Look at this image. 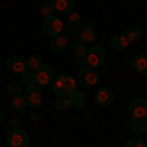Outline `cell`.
Returning a JSON list of instances; mask_svg holds the SVG:
<instances>
[{"label": "cell", "mask_w": 147, "mask_h": 147, "mask_svg": "<svg viewBox=\"0 0 147 147\" xmlns=\"http://www.w3.org/2000/svg\"><path fill=\"white\" fill-rule=\"evenodd\" d=\"M73 92H77V80L71 75H59L53 80V94L59 98H69Z\"/></svg>", "instance_id": "obj_1"}, {"label": "cell", "mask_w": 147, "mask_h": 147, "mask_svg": "<svg viewBox=\"0 0 147 147\" xmlns=\"http://www.w3.org/2000/svg\"><path fill=\"white\" fill-rule=\"evenodd\" d=\"M75 37H77V41L84 43V45L94 43V41H96V30H94L92 22L82 20V22L77 26V30H75Z\"/></svg>", "instance_id": "obj_2"}, {"label": "cell", "mask_w": 147, "mask_h": 147, "mask_svg": "<svg viewBox=\"0 0 147 147\" xmlns=\"http://www.w3.org/2000/svg\"><path fill=\"white\" fill-rule=\"evenodd\" d=\"M96 82H98V71L96 69L88 67V65L80 67L79 77H77V86H80V88H90Z\"/></svg>", "instance_id": "obj_3"}, {"label": "cell", "mask_w": 147, "mask_h": 147, "mask_svg": "<svg viewBox=\"0 0 147 147\" xmlns=\"http://www.w3.org/2000/svg\"><path fill=\"white\" fill-rule=\"evenodd\" d=\"M104 61H106V49L102 45H92L88 47V53L84 57V63L88 65V67H94L98 69L104 65Z\"/></svg>", "instance_id": "obj_4"}, {"label": "cell", "mask_w": 147, "mask_h": 147, "mask_svg": "<svg viewBox=\"0 0 147 147\" xmlns=\"http://www.w3.org/2000/svg\"><path fill=\"white\" fill-rule=\"evenodd\" d=\"M43 32H45L47 35H51V37H55V35H61L63 32H65V24H63V20L59 18V16H47V18H43Z\"/></svg>", "instance_id": "obj_5"}, {"label": "cell", "mask_w": 147, "mask_h": 147, "mask_svg": "<svg viewBox=\"0 0 147 147\" xmlns=\"http://www.w3.org/2000/svg\"><path fill=\"white\" fill-rule=\"evenodd\" d=\"M6 141H8V147H28L30 145V136L22 127H12Z\"/></svg>", "instance_id": "obj_6"}, {"label": "cell", "mask_w": 147, "mask_h": 147, "mask_svg": "<svg viewBox=\"0 0 147 147\" xmlns=\"http://www.w3.org/2000/svg\"><path fill=\"white\" fill-rule=\"evenodd\" d=\"M24 98L28 102L30 108H39L41 102H43V94H41V86L39 84H32V86H26L24 90Z\"/></svg>", "instance_id": "obj_7"}, {"label": "cell", "mask_w": 147, "mask_h": 147, "mask_svg": "<svg viewBox=\"0 0 147 147\" xmlns=\"http://www.w3.org/2000/svg\"><path fill=\"white\" fill-rule=\"evenodd\" d=\"M53 80H55V73H53V67L51 65H41V67L35 71V82L39 86L51 84Z\"/></svg>", "instance_id": "obj_8"}, {"label": "cell", "mask_w": 147, "mask_h": 147, "mask_svg": "<svg viewBox=\"0 0 147 147\" xmlns=\"http://www.w3.org/2000/svg\"><path fill=\"white\" fill-rule=\"evenodd\" d=\"M6 69L10 71V73H18V75H22L28 71V59H24L22 55H12L6 59Z\"/></svg>", "instance_id": "obj_9"}, {"label": "cell", "mask_w": 147, "mask_h": 147, "mask_svg": "<svg viewBox=\"0 0 147 147\" xmlns=\"http://www.w3.org/2000/svg\"><path fill=\"white\" fill-rule=\"evenodd\" d=\"M129 116L131 118H145L147 116V102L143 98H134L129 102Z\"/></svg>", "instance_id": "obj_10"}, {"label": "cell", "mask_w": 147, "mask_h": 147, "mask_svg": "<svg viewBox=\"0 0 147 147\" xmlns=\"http://www.w3.org/2000/svg\"><path fill=\"white\" fill-rule=\"evenodd\" d=\"M69 37L71 35L67 34H61V35H55V37H51V41H49V49H51V53H63L69 45Z\"/></svg>", "instance_id": "obj_11"}, {"label": "cell", "mask_w": 147, "mask_h": 147, "mask_svg": "<svg viewBox=\"0 0 147 147\" xmlns=\"http://www.w3.org/2000/svg\"><path fill=\"white\" fill-rule=\"evenodd\" d=\"M94 102L98 106H110L114 102V92L110 88H98L94 92Z\"/></svg>", "instance_id": "obj_12"}, {"label": "cell", "mask_w": 147, "mask_h": 147, "mask_svg": "<svg viewBox=\"0 0 147 147\" xmlns=\"http://www.w3.org/2000/svg\"><path fill=\"white\" fill-rule=\"evenodd\" d=\"M73 53H75L77 63H79L80 67H84V65H86V63H84V57L88 53V45H84V43H80V41H75V43H73Z\"/></svg>", "instance_id": "obj_13"}, {"label": "cell", "mask_w": 147, "mask_h": 147, "mask_svg": "<svg viewBox=\"0 0 147 147\" xmlns=\"http://www.w3.org/2000/svg\"><path fill=\"white\" fill-rule=\"evenodd\" d=\"M69 106H73V108H84L86 106V96H84V92H80V90H77V92H73L71 96H69Z\"/></svg>", "instance_id": "obj_14"}, {"label": "cell", "mask_w": 147, "mask_h": 147, "mask_svg": "<svg viewBox=\"0 0 147 147\" xmlns=\"http://www.w3.org/2000/svg\"><path fill=\"white\" fill-rule=\"evenodd\" d=\"M129 127H131V131H134L136 136L145 134V131H147V122H145V118H131Z\"/></svg>", "instance_id": "obj_15"}, {"label": "cell", "mask_w": 147, "mask_h": 147, "mask_svg": "<svg viewBox=\"0 0 147 147\" xmlns=\"http://www.w3.org/2000/svg\"><path fill=\"white\" fill-rule=\"evenodd\" d=\"M53 8L59 14H71L73 8H75V4H73V0H55L53 2Z\"/></svg>", "instance_id": "obj_16"}, {"label": "cell", "mask_w": 147, "mask_h": 147, "mask_svg": "<svg viewBox=\"0 0 147 147\" xmlns=\"http://www.w3.org/2000/svg\"><path fill=\"white\" fill-rule=\"evenodd\" d=\"M131 67L136 69V73H139V75H147V55L145 53L137 55L134 59V63H131Z\"/></svg>", "instance_id": "obj_17"}, {"label": "cell", "mask_w": 147, "mask_h": 147, "mask_svg": "<svg viewBox=\"0 0 147 147\" xmlns=\"http://www.w3.org/2000/svg\"><path fill=\"white\" fill-rule=\"evenodd\" d=\"M127 45H129V39H127L125 34H116L112 37V47L116 49V51H124Z\"/></svg>", "instance_id": "obj_18"}, {"label": "cell", "mask_w": 147, "mask_h": 147, "mask_svg": "<svg viewBox=\"0 0 147 147\" xmlns=\"http://www.w3.org/2000/svg\"><path fill=\"white\" fill-rule=\"evenodd\" d=\"M125 35H127V39H129V43H136V41H139V39L143 37L139 26H129V28H127V32H125Z\"/></svg>", "instance_id": "obj_19"}, {"label": "cell", "mask_w": 147, "mask_h": 147, "mask_svg": "<svg viewBox=\"0 0 147 147\" xmlns=\"http://www.w3.org/2000/svg\"><path fill=\"white\" fill-rule=\"evenodd\" d=\"M22 82H18V80H12L8 82V94H10L12 98H16V96H22Z\"/></svg>", "instance_id": "obj_20"}, {"label": "cell", "mask_w": 147, "mask_h": 147, "mask_svg": "<svg viewBox=\"0 0 147 147\" xmlns=\"http://www.w3.org/2000/svg\"><path fill=\"white\" fill-rule=\"evenodd\" d=\"M43 65V61H41V57L39 55H30L28 57V71H37V69Z\"/></svg>", "instance_id": "obj_21"}, {"label": "cell", "mask_w": 147, "mask_h": 147, "mask_svg": "<svg viewBox=\"0 0 147 147\" xmlns=\"http://www.w3.org/2000/svg\"><path fill=\"white\" fill-rule=\"evenodd\" d=\"M53 12H55V8H53V2L45 0V2H41V4H39V14H41L43 18H47V16H53Z\"/></svg>", "instance_id": "obj_22"}, {"label": "cell", "mask_w": 147, "mask_h": 147, "mask_svg": "<svg viewBox=\"0 0 147 147\" xmlns=\"http://www.w3.org/2000/svg\"><path fill=\"white\" fill-rule=\"evenodd\" d=\"M80 22H82V18H80L79 14H77V12H71V14H67L65 26H67V28H77Z\"/></svg>", "instance_id": "obj_23"}, {"label": "cell", "mask_w": 147, "mask_h": 147, "mask_svg": "<svg viewBox=\"0 0 147 147\" xmlns=\"http://www.w3.org/2000/svg\"><path fill=\"white\" fill-rule=\"evenodd\" d=\"M24 84V88L26 86H32V84H37L35 82V73L34 71H26V73H22V80H20Z\"/></svg>", "instance_id": "obj_24"}, {"label": "cell", "mask_w": 147, "mask_h": 147, "mask_svg": "<svg viewBox=\"0 0 147 147\" xmlns=\"http://www.w3.org/2000/svg\"><path fill=\"white\" fill-rule=\"evenodd\" d=\"M12 106H14L16 112H24L28 108V102H26L24 96H16V98H12Z\"/></svg>", "instance_id": "obj_25"}, {"label": "cell", "mask_w": 147, "mask_h": 147, "mask_svg": "<svg viewBox=\"0 0 147 147\" xmlns=\"http://www.w3.org/2000/svg\"><path fill=\"white\" fill-rule=\"evenodd\" d=\"M125 147H147V145H145L143 139H139V137H131V139H127Z\"/></svg>", "instance_id": "obj_26"}, {"label": "cell", "mask_w": 147, "mask_h": 147, "mask_svg": "<svg viewBox=\"0 0 147 147\" xmlns=\"http://www.w3.org/2000/svg\"><path fill=\"white\" fill-rule=\"evenodd\" d=\"M69 106V98H59V100L55 102V108L57 110H65Z\"/></svg>", "instance_id": "obj_27"}, {"label": "cell", "mask_w": 147, "mask_h": 147, "mask_svg": "<svg viewBox=\"0 0 147 147\" xmlns=\"http://www.w3.org/2000/svg\"><path fill=\"white\" fill-rule=\"evenodd\" d=\"M4 124V112H2V110H0V125Z\"/></svg>", "instance_id": "obj_28"}, {"label": "cell", "mask_w": 147, "mask_h": 147, "mask_svg": "<svg viewBox=\"0 0 147 147\" xmlns=\"http://www.w3.org/2000/svg\"><path fill=\"white\" fill-rule=\"evenodd\" d=\"M0 67H2V59H0Z\"/></svg>", "instance_id": "obj_29"}, {"label": "cell", "mask_w": 147, "mask_h": 147, "mask_svg": "<svg viewBox=\"0 0 147 147\" xmlns=\"http://www.w3.org/2000/svg\"><path fill=\"white\" fill-rule=\"evenodd\" d=\"M49 2H55V0H49Z\"/></svg>", "instance_id": "obj_30"}, {"label": "cell", "mask_w": 147, "mask_h": 147, "mask_svg": "<svg viewBox=\"0 0 147 147\" xmlns=\"http://www.w3.org/2000/svg\"><path fill=\"white\" fill-rule=\"evenodd\" d=\"M145 122H147V116H145Z\"/></svg>", "instance_id": "obj_31"}, {"label": "cell", "mask_w": 147, "mask_h": 147, "mask_svg": "<svg viewBox=\"0 0 147 147\" xmlns=\"http://www.w3.org/2000/svg\"><path fill=\"white\" fill-rule=\"evenodd\" d=\"M28 147H30V145H28Z\"/></svg>", "instance_id": "obj_32"}, {"label": "cell", "mask_w": 147, "mask_h": 147, "mask_svg": "<svg viewBox=\"0 0 147 147\" xmlns=\"http://www.w3.org/2000/svg\"><path fill=\"white\" fill-rule=\"evenodd\" d=\"M145 145H147V143H145Z\"/></svg>", "instance_id": "obj_33"}]
</instances>
